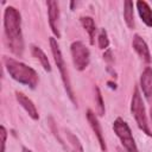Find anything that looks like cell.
<instances>
[{
	"instance_id": "1",
	"label": "cell",
	"mask_w": 152,
	"mask_h": 152,
	"mask_svg": "<svg viewBox=\"0 0 152 152\" xmlns=\"http://www.w3.org/2000/svg\"><path fill=\"white\" fill-rule=\"evenodd\" d=\"M4 30L5 40L12 53L15 56H21L24 52V39L21 32V15L19 11L8 6L4 12Z\"/></svg>"
},
{
	"instance_id": "2",
	"label": "cell",
	"mask_w": 152,
	"mask_h": 152,
	"mask_svg": "<svg viewBox=\"0 0 152 152\" xmlns=\"http://www.w3.org/2000/svg\"><path fill=\"white\" fill-rule=\"evenodd\" d=\"M4 62L7 72L13 80L24 86L30 87L31 89L36 88V86L38 84V74L34 69L11 57H5Z\"/></svg>"
},
{
	"instance_id": "3",
	"label": "cell",
	"mask_w": 152,
	"mask_h": 152,
	"mask_svg": "<svg viewBox=\"0 0 152 152\" xmlns=\"http://www.w3.org/2000/svg\"><path fill=\"white\" fill-rule=\"evenodd\" d=\"M131 112H132V115L134 116V120H135L138 127L145 134H147L148 137H152V132H151L148 122H147L145 106H144L140 91H139V89L137 87L133 90V95H132V100H131Z\"/></svg>"
},
{
	"instance_id": "4",
	"label": "cell",
	"mask_w": 152,
	"mask_h": 152,
	"mask_svg": "<svg viewBox=\"0 0 152 152\" xmlns=\"http://www.w3.org/2000/svg\"><path fill=\"white\" fill-rule=\"evenodd\" d=\"M50 48H51V52H52L55 63H56V65H57V68L59 70V74H61V77H62L66 95L69 96V99L71 100L72 103H76V99L74 96V91H72L71 83H70V80H69V76H68V71H66V66H65V62H64L63 55L61 52L59 45L57 44V40L53 37L50 38Z\"/></svg>"
},
{
	"instance_id": "5",
	"label": "cell",
	"mask_w": 152,
	"mask_h": 152,
	"mask_svg": "<svg viewBox=\"0 0 152 152\" xmlns=\"http://www.w3.org/2000/svg\"><path fill=\"white\" fill-rule=\"evenodd\" d=\"M113 129H114V133L116 134V137L120 139V141H121V144L126 151L138 152V147L135 145L131 128L121 118L115 119V121L113 122Z\"/></svg>"
},
{
	"instance_id": "6",
	"label": "cell",
	"mask_w": 152,
	"mask_h": 152,
	"mask_svg": "<svg viewBox=\"0 0 152 152\" xmlns=\"http://www.w3.org/2000/svg\"><path fill=\"white\" fill-rule=\"evenodd\" d=\"M70 51L75 68L80 71L84 70L89 65V61H90L89 49L82 42H74L70 46Z\"/></svg>"
},
{
	"instance_id": "7",
	"label": "cell",
	"mask_w": 152,
	"mask_h": 152,
	"mask_svg": "<svg viewBox=\"0 0 152 152\" xmlns=\"http://www.w3.org/2000/svg\"><path fill=\"white\" fill-rule=\"evenodd\" d=\"M48 15H49V25L51 27V31L53 32V34L58 38H61V32L58 28V20H59V8H58V4L56 1H48Z\"/></svg>"
},
{
	"instance_id": "8",
	"label": "cell",
	"mask_w": 152,
	"mask_h": 152,
	"mask_svg": "<svg viewBox=\"0 0 152 152\" xmlns=\"http://www.w3.org/2000/svg\"><path fill=\"white\" fill-rule=\"evenodd\" d=\"M132 46H133V49L135 50V52L139 55V57H140L145 63H150V62H151V55H150L148 46H147L146 42H145L139 34H134V36H133Z\"/></svg>"
},
{
	"instance_id": "9",
	"label": "cell",
	"mask_w": 152,
	"mask_h": 152,
	"mask_svg": "<svg viewBox=\"0 0 152 152\" xmlns=\"http://www.w3.org/2000/svg\"><path fill=\"white\" fill-rule=\"evenodd\" d=\"M87 120L93 129V132L95 133L97 140H99V144H100V147L102 151H106L107 147H106V142H104V139H103V134H102V129H101V126H100V122L96 118V115L90 110L88 109L87 110Z\"/></svg>"
},
{
	"instance_id": "10",
	"label": "cell",
	"mask_w": 152,
	"mask_h": 152,
	"mask_svg": "<svg viewBox=\"0 0 152 152\" xmlns=\"http://www.w3.org/2000/svg\"><path fill=\"white\" fill-rule=\"evenodd\" d=\"M15 99L19 102V104L26 110V113L28 114V116L31 119H33V120H38L39 119L38 110H37L34 103L32 102V100H30L26 95H24L23 93H19V91H15Z\"/></svg>"
},
{
	"instance_id": "11",
	"label": "cell",
	"mask_w": 152,
	"mask_h": 152,
	"mask_svg": "<svg viewBox=\"0 0 152 152\" xmlns=\"http://www.w3.org/2000/svg\"><path fill=\"white\" fill-rule=\"evenodd\" d=\"M140 87L145 97L150 99L152 96V68L146 66L140 76Z\"/></svg>"
},
{
	"instance_id": "12",
	"label": "cell",
	"mask_w": 152,
	"mask_h": 152,
	"mask_svg": "<svg viewBox=\"0 0 152 152\" xmlns=\"http://www.w3.org/2000/svg\"><path fill=\"white\" fill-rule=\"evenodd\" d=\"M137 10H138L139 17L142 20V23L146 26L152 27V10L148 6V4L144 0H139L137 1Z\"/></svg>"
},
{
	"instance_id": "13",
	"label": "cell",
	"mask_w": 152,
	"mask_h": 152,
	"mask_svg": "<svg viewBox=\"0 0 152 152\" xmlns=\"http://www.w3.org/2000/svg\"><path fill=\"white\" fill-rule=\"evenodd\" d=\"M31 52H32V55L37 59H39V62H40L42 66L44 68V70L48 71V72H50L51 71V65H50V62H49L48 56L45 55V52L39 46H36V45H32L31 46Z\"/></svg>"
},
{
	"instance_id": "14",
	"label": "cell",
	"mask_w": 152,
	"mask_h": 152,
	"mask_svg": "<svg viewBox=\"0 0 152 152\" xmlns=\"http://www.w3.org/2000/svg\"><path fill=\"white\" fill-rule=\"evenodd\" d=\"M65 137H66V142L68 145L65 146L70 152H83V147L78 140V138L72 134L70 131H65Z\"/></svg>"
},
{
	"instance_id": "15",
	"label": "cell",
	"mask_w": 152,
	"mask_h": 152,
	"mask_svg": "<svg viewBox=\"0 0 152 152\" xmlns=\"http://www.w3.org/2000/svg\"><path fill=\"white\" fill-rule=\"evenodd\" d=\"M80 20H81V24H82L83 28L89 34L90 44H94V38H95V32H96V26H95L94 19L91 17H81Z\"/></svg>"
},
{
	"instance_id": "16",
	"label": "cell",
	"mask_w": 152,
	"mask_h": 152,
	"mask_svg": "<svg viewBox=\"0 0 152 152\" xmlns=\"http://www.w3.org/2000/svg\"><path fill=\"white\" fill-rule=\"evenodd\" d=\"M124 19L129 28L134 27V14H133V2L126 0L124 2Z\"/></svg>"
},
{
	"instance_id": "17",
	"label": "cell",
	"mask_w": 152,
	"mask_h": 152,
	"mask_svg": "<svg viewBox=\"0 0 152 152\" xmlns=\"http://www.w3.org/2000/svg\"><path fill=\"white\" fill-rule=\"evenodd\" d=\"M95 104L97 107V113L100 116L104 115V102L102 100V95L101 91L99 89V87H95Z\"/></svg>"
},
{
	"instance_id": "18",
	"label": "cell",
	"mask_w": 152,
	"mask_h": 152,
	"mask_svg": "<svg viewBox=\"0 0 152 152\" xmlns=\"http://www.w3.org/2000/svg\"><path fill=\"white\" fill-rule=\"evenodd\" d=\"M97 44H99V48L102 50H106L109 45V39H108V36H107V32L104 28L101 30V32L97 37Z\"/></svg>"
},
{
	"instance_id": "19",
	"label": "cell",
	"mask_w": 152,
	"mask_h": 152,
	"mask_svg": "<svg viewBox=\"0 0 152 152\" xmlns=\"http://www.w3.org/2000/svg\"><path fill=\"white\" fill-rule=\"evenodd\" d=\"M0 135H1V150L0 152H5V147H6V139H7V131L4 126L0 127Z\"/></svg>"
},
{
	"instance_id": "20",
	"label": "cell",
	"mask_w": 152,
	"mask_h": 152,
	"mask_svg": "<svg viewBox=\"0 0 152 152\" xmlns=\"http://www.w3.org/2000/svg\"><path fill=\"white\" fill-rule=\"evenodd\" d=\"M23 152H32L31 150H28L27 147H23Z\"/></svg>"
},
{
	"instance_id": "21",
	"label": "cell",
	"mask_w": 152,
	"mask_h": 152,
	"mask_svg": "<svg viewBox=\"0 0 152 152\" xmlns=\"http://www.w3.org/2000/svg\"><path fill=\"white\" fill-rule=\"evenodd\" d=\"M150 115H151V121H152V106H151V109H150Z\"/></svg>"
},
{
	"instance_id": "22",
	"label": "cell",
	"mask_w": 152,
	"mask_h": 152,
	"mask_svg": "<svg viewBox=\"0 0 152 152\" xmlns=\"http://www.w3.org/2000/svg\"><path fill=\"white\" fill-rule=\"evenodd\" d=\"M118 152H128V151H126V150H125V151H122L121 148H118Z\"/></svg>"
}]
</instances>
